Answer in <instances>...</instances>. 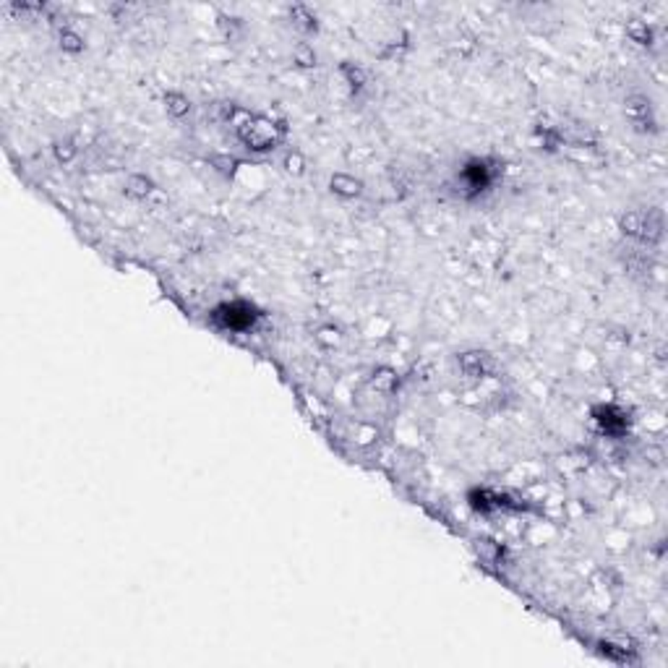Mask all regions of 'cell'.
<instances>
[{"mask_svg":"<svg viewBox=\"0 0 668 668\" xmlns=\"http://www.w3.org/2000/svg\"><path fill=\"white\" fill-rule=\"evenodd\" d=\"M329 189H332V193H337V196L355 198L363 193V180L350 175V172H334L332 178H329Z\"/></svg>","mask_w":668,"mask_h":668,"instance_id":"obj_8","label":"cell"},{"mask_svg":"<svg viewBox=\"0 0 668 668\" xmlns=\"http://www.w3.org/2000/svg\"><path fill=\"white\" fill-rule=\"evenodd\" d=\"M292 58H295V63H298L300 68H311V66H316V52H314L311 44H298V47L292 50Z\"/></svg>","mask_w":668,"mask_h":668,"instance_id":"obj_16","label":"cell"},{"mask_svg":"<svg viewBox=\"0 0 668 668\" xmlns=\"http://www.w3.org/2000/svg\"><path fill=\"white\" fill-rule=\"evenodd\" d=\"M285 167H287L290 172H295V175H300V172H303V167H306V160H303V155H300L298 149L285 157Z\"/></svg>","mask_w":668,"mask_h":668,"instance_id":"obj_18","label":"cell"},{"mask_svg":"<svg viewBox=\"0 0 668 668\" xmlns=\"http://www.w3.org/2000/svg\"><path fill=\"white\" fill-rule=\"evenodd\" d=\"M290 18H292V24L298 26V29H303V32H316L318 18L309 6H290Z\"/></svg>","mask_w":668,"mask_h":668,"instance_id":"obj_12","label":"cell"},{"mask_svg":"<svg viewBox=\"0 0 668 668\" xmlns=\"http://www.w3.org/2000/svg\"><path fill=\"white\" fill-rule=\"evenodd\" d=\"M232 126H235L238 141L246 149H251V152H269V149H275L285 138V123H280L275 118H266V115H249V112H243L240 120H235Z\"/></svg>","mask_w":668,"mask_h":668,"instance_id":"obj_2","label":"cell"},{"mask_svg":"<svg viewBox=\"0 0 668 668\" xmlns=\"http://www.w3.org/2000/svg\"><path fill=\"white\" fill-rule=\"evenodd\" d=\"M52 149H55L58 162H71V160L76 157V152H78L76 146H73V141H68V138H66V141H58V144L52 146Z\"/></svg>","mask_w":668,"mask_h":668,"instance_id":"obj_17","label":"cell"},{"mask_svg":"<svg viewBox=\"0 0 668 668\" xmlns=\"http://www.w3.org/2000/svg\"><path fill=\"white\" fill-rule=\"evenodd\" d=\"M340 73H342V78L347 81L350 92H355V95H358L363 86L369 84V76H366V71L360 68L358 63H350V60H345L342 66H340Z\"/></svg>","mask_w":668,"mask_h":668,"instance_id":"obj_10","label":"cell"},{"mask_svg":"<svg viewBox=\"0 0 668 668\" xmlns=\"http://www.w3.org/2000/svg\"><path fill=\"white\" fill-rule=\"evenodd\" d=\"M501 172H504V162L496 157H470L457 170V193L467 201L480 198L496 186Z\"/></svg>","mask_w":668,"mask_h":668,"instance_id":"obj_1","label":"cell"},{"mask_svg":"<svg viewBox=\"0 0 668 668\" xmlns=\"http://www.w3.org/2000/svg\"><path fill=\"white\" fill-rule=\"evenodd\" d=\"M624 112H626V118H629V123H632L637 131H643V133L655 131V126H658V123H655V112H652V102L643 95L629 97L624 105Z\"/></svg>","mask_w":668,"mask_h":668,"instance_id":"obj_6","label":"cell"},{"mask_svg":"<svg viewBox=\"0 0 668 668\" xmlns=\"http://www.w3.org/2000/svg\"><path fill=\"white\" fill-rule=\"evenodd\" d=\"M592 420L609 436H624L626 431H629V412L624 407H619V405H598L592 410Z\"/></svg>","mask_w":668,"mask_h":668,"instance_id":"obj_5","label":"cell"},{"mask_svg":"<svg viewBox=\"0 0 668 668\" xmlns=\"http://www.w3.org/2000/svg\"><path fill=\"white\" fill-rule=\"evenodd\" d=\"M619 230L626 238L637 240L643 246H655L663 238V215L660 209H632L621 215Z\"/></svg>","mask_w":668,"mask_h":668,"instance_id":"obj_3","label":"cell"},{"mask_svg":"<svg viewBox=\"0 0 668 668\" xmlns=\"http://www.w3.org/2000/svg\"><path fill=\"white\" fill-rule=\"evenodd\" d=\"M629 37L637 44H652V26L645 21H634V24H629Z\"/></svg>","mask_w":668,"mask_h":668,"instance_id":"obj_14","label":"cell"},{"mask_svg":"<svg viewBox=\"0 0 668 668\" xmlns=\"http://www.w3.org/2000/svg\"><path fill=\"white\" fill-rule=\"evenodd\" d=\"M58 44L63 52H71V55H76V52L84 50V37L78 35L76 29H71V26H63L58 35Z\"/></svg>","mask_w":668,"mask_h":668,"instance_id":"obj_13","label":"cell"},{"mask_svg":"<svg viewBox=\"0 0 668 668\" xmlns=\"http://www.w3.org/2000/svg\"><path fill=\"white\" fill-rule=\"evenodd\" d=\"M238 160L230 155H217L212 157V167H215L217 172H222V175H227V178H232L235 172H238Z\"/></svg>","mask_w":668,"mask_h":668,"instance_id":"obj_15","label":"cell"},{"mask_svg":"<svg viewBox=\"0 0 668 668\" xmlns=\"http://www.w3.org/2000/svg\"><path fill=\"white\" fill-rule=\"evenodd\" d=\"M155 191V180L146 178V175H141V172H133V175H129L126 178V183H123V193L129 198H136V201H141V198H146L149 193Z\"/></svg>","mask_w":668,"mask_h":668,"instance_id":"obj_9","label":"cell"},{"mask_svg":"<svg viewBox=\"0 0 668 668\" xmlns=\"http://www.w3.org/2000/svg\"><path fill=\"white\" fill-rule=\"evenodd\" d=\"M264 318L261 309H256L249 300H227V303H220L215 311H212V321H215L220 329L225 332H251L254 326Z\"/></svg>","mask_w":668,"mask_h":668,"instance_id":"obj_4","label":"cell"},{"mask_svg":"<svg viewBox=\"0 0 668 668\" xmlns=\"http://www.w3.org/2000/svg\"><path fill=\"white\" fill-rule=\"evenodd\" d=\"M457 363H460L465 376H470V378H486L491 371H494V360H491L489 352H483V350L463 352V355L457 358Z\"/></svg>","mask_w":668,"mask_h":668,"instance_id":"obj_7","label":"cell"},{"mask_svg":"<svg viewBox=\"0 0 668 668\" xmlns=\"http://www.w3.org/2000/svg\"><path fill=\"white\" fill-rule=\"evenodd\" d=\"M162 102L167 115H172V118H183L191 112V100L183 92H165Z\"/></svg>","mask_w":668,"mask_h":668,"instance_id":"obj_11","label":"cell"}]
</instances>
